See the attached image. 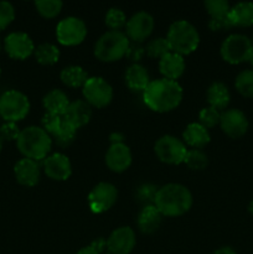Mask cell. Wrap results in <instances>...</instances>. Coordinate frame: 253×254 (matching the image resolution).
<instances>
[{
  "label": "cell",
  "mask_w": 253,
  "mask_h": 254,
  "mask_svg": "<svg viewBox=\"0 0 253 254\" xmlns=\"http://www.w3.org/2000/svg\"><path fill=\"white\" fill-rule=\"evenodd\" d=\"M184 97L183 87L178 81L158 78L150 82L143 92V101L150 111L166 113L178 108Z\"/></svg>",
  "instance_id": "obj_1"
},
{
  "label": "cell",
  "mask_w": 253,
  "mask_h": 254,
  "mask_svg": "<svg viewBox=\"0 0 253 254\" xmlns=\"http://www.w3.org/2000/svg\"><path fill=\"white\" fill-rule=\"evenodd\" d=\"M192 193L181 184L170 183L159 188L154 206L166 217H179L192 207Z\"/></svg>",
  "instance_id": "obj_2"
},
{
  "label": "cell",
  "mask_w": 253,
  "mask_h": 254,
  "mask_svg": "<svg viewBox=\"0 0 253 254\" xmlns=\"http://www.w3.org/2000/svg\"><path fill=\"white\" fill-rule=\"evenodd\" d=\"M16 146L24 158L32 160H45L51 151L52 139L41 127L30 126L20 131Z\"/></svg>",
  "instance_id": "obj_3"
},
{
  "label": "cell",
  "mask_w": 253,
  "mask_h": 254,
  "mask_svg": "<svg viewBox=\"0 0 253 254\" xmlns=\"http://www.w3.org/2000/svg\"><path fill=\"white\" fill-rule=\"evenodd\" d=\"M166 40L171 52L185 56L196 51L200 45V34L188 20H176L169 26Z\"/></svg>",
  "instance_id": "obj_4"
},
{
  "label": "cell",
  "mask_w": 253,
  "mask_h": 254,
  "mask_svg": "<svg viewBox=\"0 0 253 254\" xmlns=\"http://www.w3.org/2000/svg\"><path fill=\"white\" fill-rule=\"evenodd\" d=\"M130 40L126 32L108 30L94 44V56L102 62H116L126 57Z\"/></svg>",
  "instance_id": "obj_5"
},
{
  "label": "cell",
  "mask_w": 253,
  "mask_h": 254,
  "mask_svg": "<svg viewBox=\"0 0 253 254\" xmlns=\"http://www.w3.org/2000/svg\"><path fill=\"white\" fill-rule=\"evenodd\" d=\"M220 54L227 64H240L248 62L253 56V42L246 35L231 34L223 40Z\"/></svg>",
  "instance_id": "obj_6"
},
{
  "label": "cell",
  "mask_w": 253,
  "mask_h": 254,
  "mask_svg": "<svg viewBox=\"0 0 253 254\" xmlns=\"http://www.w3.org/2000/svg\"><path fill=\"white\" fill-rule=\"evenodd\" d=\"M30 101L27 96L16 89L4 92L0 97V116L5 122L21 121L29 114Z\"/></svg>",
  "instance_id": "obj_7"
},
{
  "label": "cell",
  "mask_w": 253,
  "mask_h": 254,
  "mask_svg": "<svg viewBox=\"0 0 253 254\" xmlns=\"http://www.w3.org/2000/svg\"><path fill=\"white\" fill-rule=\"evenodd\" d=\"M188 150L184 140L169 134L160 136L154 145V151L159 160L169 165H179L184 163Z\"/></svg>",
  "instance_id": "obj_8"
},
{
  "label": "cell",
  "mask_w": 253,
  "mask_h": 254,
  "mask_svg": "<svg viewBox=\"0 0 253 254\" xmlns=\"http://www.w3.org/2000/svg\"><path fill=\"white\" fill-rule=\"evenodd\" d=\"M84 101L91 107L104 108L113 99V88L103 77H88L84 86L82 87Z\"/></svg>",
  "instance_id": "obj_9"
},
{
  "label": "cell",
  "mask_w": 253,
  "mask_h": 254,
  "mask_svg": "<svg viewBox=\"0 0 253 254\" xmlns=\"http://www.w3.org/2000/svg\"><path fill=\"white\" fill-rule=\"evenodd\" d=\"M118 200V190L111 183H98L87 196L89 210L93 213L101 215L107 212L116 205Z\"/></svg>",
  "instance_id": "obj_10"
},
{
  "label": "cell",
  "mask_w": 253,
  "mask_h": 254,
  "mask_svg": "<svg viewBox=\"0 0 253 254\" xmlns=\"http://www.w3.org/2000/svg\"><path fill=\"white\" fill-rule=\"evenodd\" d=\"M86 36L87 26L79 17L67 16L56 26V37L63 46H77L83 42Z\"/></svg>",
  "instance_id": "obj_11"
},
{
  "label": "cell",
  "mask_w": 253,
  "mask_h": 254,
  "mask_svg": "<svg viewBox=\"0 0 253 254\" xmlns=\"http://www.w3.org/2000/svg\"><path fill=\"white\" fill-rule=\"evenodd\" d=\"M155 21L153 15L148 11H138L131 15L126 25V35L131 42L141 44L145 41L153 32Z\"/></svg>",
  "instance_id": "obj_12"
},
{
  "label": "cell",
  "mask_w": 253,
  "mask_h": 254,
  "mask_svg": "<svg viewBox=\"0 0 253 254\" xmlns=\"http://www.w3.org/2000/svg\"><path fill=\"white\" fill-rule=\"evenodd\" d=\"M220 127L226 135L232 139H238L247 133L248 119L240 109H226L221 112Z\"/></svg>",
  "instance_id": "obj_13"
},
{
  "label": "cell",
  "mask_w": 253,
  "mask_h": 254,
  "mask_svg": "<svg viewBox=\"0 0 253 254\" xmlns=\"http://www.w3.org/2000/svg\"><path fill=\"white\" fill-rule=\"evenodd\" d=\"M4 49L11 59L25 60L34 54L35 45L26 32L16 31L5 37Z\"/></svg>",
  "instance_id": "obj_14"
},
{
  "label": "cell",
  "mask_w": 253,
  "mask_h": 254,
  "mask_svg": "<svg viewBox=\"0 0 253 254\" xmlns=\"http://www.w3.org/2000/svg\"><path fill=\"white\" fill-rule=\"evenodd\" d=\"M136 243L135 232L128 226L118 227L109 235L107 248L111 254H130Z\"/></svg>",
  "instance_id": "obj_15"
},
{
  "label": "cell",
  "mask_w": 253,
  "mask_h": 254,
  "mask_svg": "<svg viewBox=\"0 0 253 254\" xmlns=\"http://www.w3.org/2000/svg\"><path fill=\"white\" fill-rule=\"evenodd\" d=\"M44 171L51 180L64 181L72 175V164L67 155L62 153H55L49 155L42 163Z\"/></svg>",
  "instance_id": "obj_16"
},
{
  "label": "cell",
  "mask_w": 253,
  "mask_h": 254,
  "mask_svg": "<svg viewBox=\"0 0 253 254\" xmlns=\"http://www.w3.org/2000/svg\"><path fill=\"white\" fill-rule=\"evenodd\" d=\"M133 155L126 143L109 145L106 153V165L114 173H123L131 165Z\"/></svg>",
  "instance_id": "obj_17"
},
{
  "label": "cell",
  "mask_w": 253,
  "mask_h": 254,
  "mask_svg": "<svg viewBox=\"0 0 253 254\" xmlns=\"http://www.w3.org/2000/svg\"><path fill=\"white\" fill-rule=\"evenodd\" d=\"M92 117V107L83 99L69 102L62 119L73 128L79 129L89 123Z\"/></svg>",
  "instance_id": "obj_18"
},
{
  "label": "cell",
  "mask_w": 253,
  "mask_h": 254,
  "mask_svg": "<svg viewBox=\"0 0 253 254\" xmlns=\"http://www.w3.org/2000/svg\"><path fill=\"white\" fill-rule=\"evenodd\" d=\"M40 174H41V169H40L39 161L32 160V159H20L14 166V175L16 181L20 185L27 186V188H32L39 183Z\"/></svg>",
  "instance_id": "obj_19"
},
{
  "label": "cell",
  "mask_w": 253,
  "mask_h": 254,
  "mask_svg": "<svg viewBox=\"0 0 253 254\" xmlns=\"http://www.w3.org/2000/svg\"><path fill=\"white\" fill-rule=\"evenodd\" d=\"M161 222H163V215L154 205L144 206L136 217V225H138L139 231L144 235L155 233L160 228Z\"/></svg>",
  "instance_id": "obj_20"
},
{
  "label": "cell",
  "mask_w": 253,
  "mask_h": 254,
  "mask_svg": "<svg viewBox=\"0 0 253 254\" xmlns=\"http://www.w3.org/2000/svg\"><path fill=\"white\" fill-rule=\"evenodd\" d=\"M185 60L181 55L175 54V52H169L168 55L159 60V69L163 74L164 78L176 81L180 78L185 72Z\"/></svg>",
  "instance_id": "obj_21"
},
{
  "label": "cell",
  "mask_w": 253,
  "mask_h": 254,
  "mask_svg": "<svg viewBox=\"0 0 253 254\" xmlns=\"http://www.w3.org/2000/svg\"><path fill=\"white\" fill-rule=\"evenodd\" d=\"M124 79L128 88L134 92H144L151 82L148 69L140 64H131L126 68Z\"/></svg>",
  "instance_id": "obj_22"
},
{
  "label": "cell",
  "mask_w": 253,
  "mask_h": 254,
  "mask_svg": "<svg viewBox=\"0 0 253 254\" xmlns=\"http://www.w3.org/2000/svg\"><path fill=\"white\" fill-rule=\"evenodd\" d=\"M184 143L192 149H202L210 143L211 135L208 129L201 126L200 123H190L183 133Z\"/></svg>",
  "instance_id": "obj_23"
},
{
  "label": "cell",
  "mask_w": 253,
  "mask_h": 254,
  "mask_svg": "<svg viewBox=\"0 0 253 254\" xmlns=\"http://www.w3.org/2000/svg\"><path fill=\"white\" fill-rule=\"evenodd\" d=\"M206 99H207L208 106L213 107L217 111L227 108L231 101L230 89L222 82H213L206 92Z\"/></svg>",
  "instance_id": "obj_24"
},
{
  "label": "cell",
  "mask_w": 253,
  "mask_h": 254,
  "mask_svg": "<svg viewBox=\"0 0 253 254\" xmlns=\"http://www.w3.org/2000/svg\"><path fill=\"white\" fill-rule=\"evenodd\" d=\"M69 104V99L67 94L62 89H51L47 92L42 98V106L46 109L47 113L57 114V116H63L67 107Z\"/></svg>",
  "instance_id": "obj_25"
},
{
  "label": "cell",
  "mask_w": 253,
  "mask_h": 254,
  "mask_svg": "<svg viewBox=\"0 0 253 254\" xmlns=\"http://www.w3.org/2000/svg\"><path fill=\"white\" fill-rule=\"evenodd\" d=\"M230 21L233 27H250L253 25V2L241 1L230 10Z\"/></svg>",
  "instance_id": "obj_26"
},
{
  "label": "cell",
  "mask_w": 253,
  "mask_h": 254,
  "mask_svg": "<svg viewBox=\"0 0 253 254\" xmlns=\"http://www.w3.org/2000/svg\"><path fill=\"white\" fill-rule=\"evenodd\" d=\"M62 83L66 84L71 88H78L83 87L84 83L88 79V73L84 71L83 67L77 66V64H71V66L64 67L60 73Z\"/></svg>",
  "instance_id": "obj_27"
},
{
  "label": "cell",
  "mask_w": 253,
  "mask_h": 254,
  "mask_svg": "<svg viewBox=\"0 0 253 254\" xmlns=\"http://www.w3.org/2000/svg\"><path fill=\"white\" fill-rule=\"evenodd\" d=\"M34 55L36 61L44 66H52L60 60L59 47L51 42H44L35 47Z\"/></svg>",
  "instance_id": "obj_28"
},
{
  "label": "cell",
  "mask_w": 253,
  "mask_h": 254,
  "mask_svg": "<svg viewBox=\"0 0 253 254\" xmlns=\"http://www.w3.org/2000/svg\"><path fill=\"white\" fill-rule=\"evenodd\" d=\"M77 135V129L73 128L72 126L67 124L66 122L63 121L62 126L60 127L59 130L51 135L52 143L56 144L60 148H67V146L71 145L74 141Z\"/></svg>",
  "instance_id": "obj_29"
},
{
  "label": "cell",
  "mask_w": 253,
  "mask_h": 254,
  "mask_svg": "<svg viewBox=\"0 0 253 254\" xmlns=\"http://www.w3.org/2000/svg\"><path fill=\"white\" fill-rule=\"evenodd\" d=\"M184 164L191 170H203L208 165V156L201 149H189Z\"/></svg>",
  "instance_id": "obj_30"
},
{
  "label": "cell",
  "mask_w": 253,
  "mask_h": 254,
  "mask_svg": "<svg viewBox=\"0 0 253 254\" xmlns=\"http://www.w3.org/2000/svg\"><path fill=\"white\" fill-rule=\"evenodd\" d=\"M235 87L241 96L253 98V69H245L236 77Z\"/></svg>",
  "instance_id": "obj_31"
},
{
  "label": "cell",
  "mask_w": 253,
  "mask_h": 254,
  "mask_svg": "<svg viewBox=\"0 0 253 254\" xmlns=\"http://www.w3.org/2000/svg\"><path fill=\"white\" fill-rule=\"evenodd\" d=\"M169 52H171V50L166 37H154L145 46V54L151 59L161 60Z\"/></svg>",
  "instance_id": "obj_32"
},
{
  "label": "cell",
  "mask_w": 253,
  "mask_h": 254,
  "mask_svg": "<svg viewBox=\"0 0 253 254\" xmlns=\"http://www.w3.org/2000/svg\"><path fill=\"white\" fill-rule=\"evenodd\" d=\"M63 2L61 0H37L35 1V7L42 17L54 19L61 12Z\"/></svg>",
  "instance_id": "obj_33"
},
{
  "label": "cell",
  "mask_w": 253,
  "mask_h": 254,
  "mask_svg": "<svg viewBox=\"0 0 253 254\" xmlns=\"http://www.w3.org/2000/svg\"><path fill=\"white\" fill-rule=\"evenodd\" d=\"M203 5L210 15V19L212 20L226 19L230 14L231 6L226 0H206Z\"/></svg>",
  "instance_id": "obj_34"
},
{
  "label": "cell",
  "mask_w": 253,
  "mask_h": 254,
  "mask_svg": "<svg viewBox=\"0 0 253 254\" xmlns=\"http://www.w3.org/2000/svg\"><path fill=\"white\" fill-rule=\"evenodd\" d=\"M159 188L154 184L145 183L141 184L136 188L135 190V198L139 203H141L144 206H150L154 205L155 202L156 193H158Z\"/></svg>",
  "instance_id": "obj_35"
},
{
  "label": "cell",
  "mask_w": 253,
  "mask_h": 254,
  "mask_svg": "<svg viewBox=\"0 0 253 254\" xmlns=\"http://www.w3.org/2000/svg\"><path fill=\"white\" fill-rule=\"evenodd\" d=\"M126 16L124 14V11L119 7H111V9L107 11L106 14V25L111 30H118L121 31V29L126 25Z\"/></svg>",
  "instance_id": "obj_36"
},
{
  "label": "cell",
  "mask_w": 253,
  "mask_h": 254,
  "mask_svg": "<svg viewBox=\"0 0 253 254\" xmlns=\"http://www.w3.org/2000/svg\"><path fill=\"white\" fill-rule=\"evenodd\" d=\"M221 112L215 109L213 107H205L198 113V123L205 127L206 129H211L220 124Z\"/></svg>",
  "instance_id": "obj_37"
},
{
  "label": "cell",
  "mask_w": 253,
  "mask_h": 254,
  "mask_svg": "<svg viewBox=\"0 0 253 254\" xmlns=\"http://www.w3.org/2000/svg\"><path fill=\"white\" fill-rule=\"evenodd\" d=\"M63 123V119H62L61 116H57V114H52V113H45L44 117L41 119V128L49 134L50 136L54 135L57 130L60 129V127L62 126Z\"/></svg>",
  "instance_id": "obj_38"
},
{
  "label": "cell",
  "mask_w": 253,
  "mask_h": 254,
  "mask_svg": "<svg viewBox=\"0 0 253 254\" xmlns=\"http://www.w3.org/2000/svg\"><path fill=\"white\" fill-rule=\"evenodd\" d=\"M15 19V9L11 2L0 1V31L9 26Z\"/></svg>",
  "instance_id": "obj_39"
},
{
  "label": "cell",
  "mask_w": 253,
  "mask_h": 254,
  "mask_svg": "<svg viewBox=\"0 0 253 254\" xmlns=\"http://www.w3.org/2000/svg\"><path fill=\"white\" fill-rule=\"evenodd\" d=\"M20 129L16 123L12 122H5L1 127H0V136L2 140H17L20 135Z\"/></svg>",
  "instance_id": "obj_40"
},
{
  "label": "cell",
  "mask_w": 253,
  "mask_h": 254,
  "mask_svg": "<svg viewBox=\"0 0 253 254\" xmlns=\"http://www.w3.org/2000/svg\"><path fill=\"white\" fill-rule=\"evenodd\" d=\"M144 55H145V47L141 44H139V42L130 41L126 54V59L130 62H133V64H139V61L143 59Z\"/></svg>",
  "instance_id": "obj_41"
},
{
  "label": "cell",
  "mask_w": 253,
  "mask_h": 254,
  "mask_svg": "<svg viewBox=\"0 0 253 254\" xmlns=\"http://www.w3.org/2000/svg\"><path fill=\"white\" fill-rule=\"evenodd\" d=\"M208 27L212 31H227L232 26L230 21V16L226 17V19H218V20H208Z\"/></svg>",
  "instance_id": "obj_42"
},
{
  "label": "cell",
  "mask_w": 253,
  "mask_h": 254,
  "mask_svg": "<svg viewBox=\"0 0 253 254\" xmlns=\"http://www.w3.org/2000/svg\"><path fill=\"white\" fill-rule=\"evenodd\" d=\"M91 246L93 248H96L99 253H102L104 251V248L107 247V240H104V238H102V237L97 238V240H94L93 242L91 243Z\"/></svg>",
  "instance_id": "obj_43"
},
{
  "label": "cell",
  "mask_w": 253,
  "mask_h": 254,
  "mask_svg": "<svg viewBox=\"0 0 253 254\" xmlns=\"http://www.w3.org/2000/svg\"><path fill=\"white\" fill-rule=\"evenodd\" d=\"M109 141H111V145H113V144H122L124 143V135L119 133V131H114V133L109 135Z\"/></svg>",
  "instance_id": "obj_44"
},
{
  "label": "cell",
  "mask_w": 253,
  "mask_h": 254,
  "mask_svg": "<svg viewBox=\"0 0 253 254\" xmlns=\"http://www.w3.org/2000/svg\"><path fill=\"white\" fill-rule=\"evenodd\" d=\"M77 254H101V253H99L96 248H93L91 245H89L87 246V247L81 248V250L77 252Z\"/></svg>",
  "instance_id": "obj_45"
},
{
  "label": "cell",
  "mask_w": 253,
  "mask_h": 254,
  "mask_svg": "<svg viewBox=\"0 0 253 254\" xmlns=\"http://www.w3.org/2000/svg\"><path fill=\"white\" fill-rule=\"evenodd\" d=\"M213 254H237V253H236L231 247H221L218 248V250Z\"/></svg>",
  "instance_id": "obj_46"
},
{
  "label": "cell",
  "mask_w": 253,
  "mask_h": 254,
  "mask_svg": "<svg viewBox=\"0 0 253 254\" xmlns=\"http://www.w3.org/2000/svg\"><path fill=\"white\" fill-rule=\"evenodd\" d=\"M247 210H248V212H250L251 215L253 216V200L251 201L250 203H248V206H247Z\"/></svg>",
  "instance_id": "obj_47"
},
{
  "label": "cell",
  "mask_w": 253,
  "mask_h": 254,
  "mask_svg": "<svg viewBox=\"0 0 253 254\" xmlns=\"http://www.w3.org/2000/svg\"><path fill=\"white\" fill-rule=\"evenodd\" d=\"M2 144H4V140H2L1 136H0V153H1V150H2Z\"/></svg>",
  "instance_id": "obj_48"
},
{
  "label": "cell",
  "mask_w": 253,
  "mask_h": 254,
  "mask_svg": "<svg viewBox=\"0 0 253 254\" xmlns=\"http://www.w3.org/2000/svg\"><path fill=\"white\" fill-rule=\"evenodd\" d=\"M248 62H250V64H251V67H252V69H253V56L251 57V60H250V61H248Z\"/></svg>",
  "instance_id": "obj_49"
},
{
  "label": "cell",
  "mask_w": 253,
  "mask_h": 254,
  "mask_svg": "<svg viewBox=\"0 0 253 254\" xmlns=\"http://www.w3.org/2000/svg\"><path fill=\"white\" fill-rule=\"evenodd\" d=\"M1 47H2V44H1V39H0V51H1Z\"/></svg>",
  "instance_id": "obj_50"
},
{
  "label": "cell",
  "mask_w": 253,
  "mask_h": 254,
  "mask_svg": "<svg viewBox=\"0 0 253 254\" xmlns=\"http://www.w3.org/2000/svg\"><path fill=\"white\" fill-rule=\"evenodd\" d=\"M0 73H1V69H0Z\"/></svg>",
  "instance_id": "obj_51"
},
{
  "label": "cell",
  "mask_w": 253,
  "mask_h": 254,
  "mask_svg": "<svg viewBox=\"0 0 253 254\" xmlns=\"http://www.w3.org/2000/svg\"><path fill=\"white\" fill-rule=\"evenodd\" d=\"M107 254H111V253H107Z\"/></svg>",
  "instance_id": "obj_52"
},
{
  "label": "cell",
  "mask_w": 253,
  "mask_h": 254,
  "mask_svg": "<svg viewBox=\"0 0 253 254\" xmlns=\"http://www.w3.org/2000/svg\"><path fill=\"white\" fill-rule=\"evenodd\" d=\"M252 42H253V39H252Z\"/></svg>",
  "instance_id": "obj_53"
}]
</instances>
